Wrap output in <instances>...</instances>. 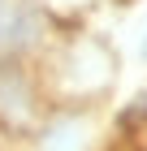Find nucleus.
I'll list each match as a JSON object with an SVG mask.
<instances>
[{
	"label": "nucleus",
	"instance_id": "1",
	"mask_svg": "<svg viewBox=\"0 0 147 151\" xmlns=\"http://www.w3.org/2000/svg\"><path fill=\"white\" fill-rule=\"evenodd\" d=\"M35 65H39V78H43V91L52 104L100 108L117 86L121 56H117L113 39L100 35L95 26H56V39Z\"/></svg>",
	"mask_w": 147,
	"mask_h": 151
},
{
	"label": "nucleus",
	"instance_id": "2",
	"mask_svg": "<svg viewBox=\"0 0 147 151\" xmlns=\"http://www.w3.org/2000/svg\"><path fill=\"white\" fill-rule=\"evenodd\" d=\"M52 108L35 60H0V142H26Z\"/></svg>",
	"mask_w": 147,
	"mask_h": 151
},
{
	"label": "nucleus",
	"instance_id": "3",
	"mask_svg": "<svg viewBox=\"0 0 147 151\" xmlns=\"http://www.w3.org/2000/svg\"><path fill=\"white\" fill-rule=\"evenodd\" d=\"M56 39V22L35 0H0V60H39Z\"/></svg>",
	"mask_w": 147,
	"mask_h": 151
},
{
	"label": "nucleus",
	"instance_id": "4",
	"mask_svg": "<svg viewBox=\"0 0 147 151\" xmlns=\"http://www.w3.org/2000/svg\"><path fill=\"white\" fill-rule=\"evenodd\" d=\"M22 147L26 151H100V121H95V108L52 104Z\"/></svg>",
	"mask_w": 147,
	"mask_h": 151
},
{
	"label": "nucleus",
	"instance_id": "5",
	"mask_svg": "<svg viewBox=\"0 0 147 151\" xmlns=\"http://www.w3.org/2000/svg\"><path fill=\"white\" fill-rule=\"evenodd\" d=\"M138 56H143V60H147V35H143V43H138Z\"/></svg>",
	"mask_w": 147,
	"mask_h": 151
}]
</instances>
